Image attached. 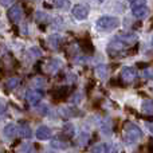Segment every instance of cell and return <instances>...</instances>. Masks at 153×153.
Here are the masks:
<instances>
[{"instance_id":"obj_12","label":"cell","mask_w":153,"mask_h":153,"mask_svg":"<svg viewBox=\"0 0 153 153\" xmlns=\"http://www.w3.org/2000/svg\"><path fill=\"white\" fill-rule=\"evenodd\" d=\"M18 136L22 138H30L31 137V128L27 124L18 125Z\"/></svg>"},{"instance_id":"obj_21","label":"cell","mask_w":153,"mask_h":153,"mask_svg":"<svg viewBox=\"0 0 153 153\" xmlns=\"http://www.w3.org/2000/svg\"><path fill=\"white\" fill-rule=\"evenodd\" d=\"M12 1V0H0V3L1 4H4V5H7V4H10V3Z\"/></svg>"},{"instance_id":"obj_4","label":"cell","mask_w":153,"mask_h":153,"mask_svg":"<svg viewBox=\"0 0 153 153\" xmlns=\"http://www.w3.org/2000/svg\"><path fill=\"white\" fill-rule=\"evenodd\" d=\"M7 18L10 19L11 23L18 24L23 18V11H22L19 4H12L7 11Z\"/></svg>"},{"instance_id":"obj_6","label":"cell","mask_w":153,"mask_h":153,"mask_svg":"<svg viewBox=\"0 0 153 153\" xmlns=\"http://www.w3.org/2000/svg\"><path fill=\"white\" fill-rule=\"evenodd\" d=\"M136 78H137L136 69H133L130 66H124L121 69V79L125 83H132V82H134Z\"/></svg>"},{"instance_id":"obj_3","label":"cell","mask_w":153,"mask_h":153,"mask_svg":"<svg viewBox=\"0 0 153 153\" xmlns=\"http://www.w3.org/2000/svg\"><path fill=\"white\" fill-rule=\"evenodd\" d=\"M130 1H132L130 7H132L133 16H136V18H138V19L145 18L146 13H148L146 0H130Z\"/></svg>"},{"instance_id":"obj_15","label":"cell","mask_w":153,"mask_h":153,"mask_svg":"<svg viewBox=\"0 0 153 153\" xmlns=\"http://www.w3.org/2000/svg\"><path fill=\"white\" fill-rule=\"evenodd\" d=\"M54 5L56 8L65 10V8H69L71 5V3H70V0H54Z\"/></svg>"},{"instance_id":"obj_1","label":"cell","mask_w":153,"mask_h":153,"mask_svg":"<svg viewBox=\"0 0 153 153\" xmlns=\"http://www.w3.org/2000/svg\"><path fill=\"white\" fill-rule=\"evenodd\" d=\"M120 26V20L116 16L110 15H103L97 19L95 22V27L98 31H111V30L117 28Z\"/></svg>"},{"instance_id":"obj_22","label":"cell","mask_w":153,"mask_h":153,"mask_svg":"<svg viewBox=\"0 0 153 153\" xmlns=\"http://www.w3.org/2000/svg\"><path fill=\"white\" fill-rule=\"evenodd\" d=\"M97 1H100V3H102V1H105V0H97Z\"/></svg>"},{"instance_id":"obj_7","label":"cell","mask_w":153,"mask_h":153,"mask_svg":"<svg viewBox=\"0 0 153 153\" xmlns=\"http://www.w3.org/2000/svg\"><path fill=\"white\" fill-rule=\"evenodd\" d=\"M73 15L78 20H85L89 15V7L86 4H76L73 7Z\"/></svg>"},{"instance_id":"obj_14","label":"cell","mask_w":153,"mask_h":153,"mask_svg":"<svg viewBox=\"0 0 153 153\" xmlns=\"http://www.w3.org/2000/svg\"><path fill=\"white\" fill-rule=\"evenodd\" d=\"M143 111L146 113V114H149V116L153 113V103H152L151 100L143 101Z\"/></svg>"},{"instance_id":"obj_17","label":"cell","mask_w":153,"mask_h":153,"mask_svg":"<svg viewBox=\"0 0 153 153\" xmlns=\"http://www.w3.org/2000/svg\"><path fill=\"white\" fill-rule=\"evenodd\" d=\"M97 75L101 76V78H105L108 75V66L102 65V66H98L97 67Z\"/></svg>"},{"instance_id":"obj_10","label":"cell","mask_w":153,"mask_h":153,"mask_svg":"<svg viewBox=\"0 0 153 153\" xmlns=\"http://www.w3.org/2000/svg\"><path fill=\"white\" fill-rule=\"evenodd\" d=\"M36 138L38 140H48V138H51V136H53V132H51L50 128L47 126H40L36 129Z\"/></svg>"},{"instance_id":"obj_18","label":"cell","mask_w":153,"mask_h":153,"mask_svg":"<svg viewBox=\"0 0 153 153\" xmlns=\"http://www.w3.org/2000/svg\"><path fill=\"white\" fill-rule=\"evenodd\" d=\"M20 152L22 153H34V149H32V145H22Z\"/></svg>"},{"instance_id":"obj_13","label":"cell","mask_w":153,"mask_h":153,"mask_svg":"<svg viewBox=\"0 0 153 153\" xmlns=\"http://www.w3.org/2000/svg\"><path fill=\"white\" fill-rule=\"evenodd\" d=\"M19 85H20V79H19L18 76H12V78H10L7 82H5L4 86L8 91H12V90H15Z\"/></svg>"},{"instance_id":"obj_11","label":"cell","mask_w":153,"mask_h":153,"mask_svg":"<svg viewBox=\"0 0 153 153\" xmlns=\"http://www.w3.org/2000/svg\"><path fill=\"white\" fill-rule=\"evenodd\" d=\"M47 42H48V46H50L51 48H54V50H56V48H58V47H61V45H62V43H63V39H62V36H61V35H56V34H54V35H50V36H48Z\"/></svg>"},{"instance_id":"obj_2","label":"cell","mask_w":153,"mask_h":153,"mask_svg":"<svg viewBox=\"0 0 153 153\" xmlns=\"http://www.w3.org/2000/svg\"><path fill=\"white\" fill-rule=\"evenodd\" d=\"M143 137V132L137 125L132 122H126L124 126V138L128 144H134Z\"/></svg>"},{"instance_id":"obj_5","label":"cell","mask_w":153,"mask_h":153,"mask_svg":"<svg viewBox=\"0 0 153 153\" xmlns=\"http://www.w3.org/2000/svg\"><path fill=\"white\" fill-rule=\"evenodd\" d=\"M26 101L30 103V105H36L38 102H40V100L43 98V93L40 89H31L27 90L26 95H24Z\"/></svg>"},{"instance_id":"obj_20","label":"cell","mask_w":153,"mask_h":153,"mask_svg":"<svg viewBox=\"0 0 153 153\" xmlns=\"http://www.w3.org/2000/svg\"><path fill=\"white\" fill-rule=\"evenodd\" d=\"M5 108H7V102H5L4 100H1V98H0V114L4 113Z\"/></svg>"},{"instance_id":"obj_16","label":"cell","mask_w":153,"mask_h":153,"mask_svg":"<svg viewBox=\"0 0 153 153\" xmlns=\"http://www.w3.org/2000/svg\"><path fill=\"white\" fill-rule=\"evenodd\" d=\"M51 145L56 149H66L67 148V143H65V141H62V140H53Z\"/></svg>"},{"instance_id":"obj_19","label":"cell","mask_w":153,"mask_h":153,"mask_svg":"<svg viewBox=\"0 0 153 153\" xmlns=\"http://www.w3.org/2000/svg\"><path fill=\"white\" fill-rule=\"evenodd\" d=\"M93 153H105V145H97L93 148Z\"/></svg>"},{"instance_id":"obj_9","label":"cell","mask_w":153,"mask_h":153,"mask_svg":"<svg viewBox=\"0 0 153 153\" xmlns=\"http://www.w3.org/2000/svg\"><path fill=\"white\" fill-rule=\"evenodd\" d=\"M3 134L8 140H13L15 137H18V125L15 124H8L7 126L3 129Z\"/></svg>"},{"instance_id":"obj_8","label":"cell","mask_w":153,"mask_h":153,"mask_svg":"<svg viewBox=\"0 0 153 153\" xmlns=\"http://www.w3.org/2000/svg\"><path fill=\"white\" fill-rule=\"evenodd\" d=\"M116 39H118L120 42H122L125 46H132L133 43H136L137 40V35L133 34V32H122V34H118L116 36Z\"/></svg>"}]
</instances>
